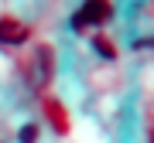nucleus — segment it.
Wrapping results in <instances>:
<instances>
[{
    "mask_svg": "<svg viewBox=\"0 0 154 143\" xmlns=\"http://www.w3.org/2000/svg\"><path fill=\"white\" fill-rule=\"evenodd\" d=\"M113 14L110 0H86L82 7H79V14L72 17V28L82 31V28H99V24H106Z\"/></svg>",
    "mask_w": 154,
    "mask_h": 143,
    "instance_id": "obj_1",
    "label": "nucleus"
},
{
    "mask_svg": "<svg viewBox=\"0 0 154 143\" xmlns=\"http://www.w3.org/2000/svg\"><path fill=\"white\" fill-rule=\"evenodd\" d=\"M24 38H28V28H24V24L11 21V17L0 21V41H4V44H21Z\"/></svg>",
    "mask_w": 154,
    "mask_h": 143,
    "instance_id": "obj_2",
    "label": "nucleus"
},
{
    "mask_svg": "<svg viewBox=\"0 0 154 143\" xmlns=\"http://www.w3.org/2000/svg\"><path fill=\"white\" fill-rule=\"evenodd\" d=\"M93 48L99 51V55H106V58H116V48H113V44L106 41V38H99V34L93 38Z\"/></svg>",
    "mask_w": 154,
    "mask_h": 143,
    "instance_id": "obj_3",
    "label": "nucleus"
},
{
    "mask_svg": "<svg viewBox=\"0 0 154 143\" xmlns=\"http://www.w3.org/2000/svg\"><path fill=\"white\" fill-rule=\"evenodd\" d=\"M34 140H38V126H34V123L21 126V143H34Z\"/></svg>",
    "mask_w": 154,
    "mask_h": 143,
    "instance_id": "obj_4",
    "label": "nucleus"
}]
</instances>
